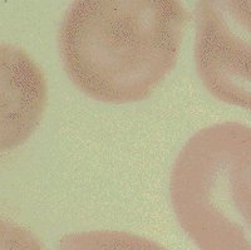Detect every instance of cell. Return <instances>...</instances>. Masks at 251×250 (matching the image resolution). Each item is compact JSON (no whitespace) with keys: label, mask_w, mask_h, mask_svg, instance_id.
I'll use <instances>...</instances> for the list:
<instances>
[{"label":"cell","mask_w":251,"mask_h":250,"mask_svg":"<svg viewBox=\"0 0 251 250\" xmlns=\"http://www.w3.org/2000/svg\"><path fill=\"white\" fill-rule=\"evenodd\" d=\"M186 23L177 0H77L58 33L63 67L94 100H145L176 64Z\"/></svg>","instance_id":"1"},{"label":"cell","mask_w":251,"mask_h":250,"mask_svg":"<svg viewBox=\"0 0 251 250\" xmlns=\"http://www.w3.org/2000/svg\"><path fill=\"white\" fill-rule=\"evenodd\" d=\"M170 196L201 250H251V127L225 122L195 134L175 161Z\"/></svg>","instance_id":"2"},{"label":"cell","mask_w":251,"mask_h":250,"mask_svg":"<svg viewBox=\"0 0 251 250\" xmlns=\"http://www.w3.org/2000/svg\"><path fill=\"white\" fill-rule=\"evenodd\" d=\"M195 63L215 98L251 112V1H199Z\"/></svg>","instance_id":"3"},{"label":"cell","mask_w":251,"mask_h":250,"mask_svg":"<svg viewBox=\"0 0 251 250\" xmlns=\"http://www.w3.org/2000/svg\"><path fill=\"white\" fill-rule=\"evenodd\" d=\"M1 150L18 147L29 139L43 117L47 81L31 57L18 47L1 44Z\"/></svg>","instance_id":"4"},{"label":"cell","mask_w":251,"mask_h":250,"mask_svg":"<svg viewBox=\"0 0 251 250\" xmlns=\"http://www.w3.org/2000/svg\"><path fill=\"white\" fill-rule=\"evenodd\" d=\"M59 250H166L150 239L117 230L73 233L59 240Z\"/></svg>","instance_id":"5"},{"label":"cell","mask_w":251,"mask_h":250,"mask_svg":"<svg viewBox=\"0 0 251 250\" xmlns=\"http://www.w3.org/2000/svg\"><path fill=\"white\" fill-rule=\"evenodd\" d=\"M0 234V250H44L30 231L8 220L1 222Z\"/></svg>","instance_id":"6"}]
</instances>
